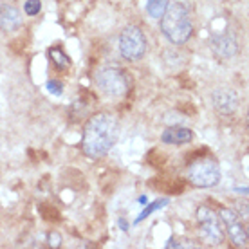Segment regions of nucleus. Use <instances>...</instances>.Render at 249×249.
I'll return each mask as SVG.
<instances>
[{"instance_id": "obj_1", "label": "nucleus", "mask_w": 249, "mask_h": 249, "mask_svg": "<svg viewBox=\"0 0 249 249\" xmlns=\"http://www.w3.org/2000/svg\"><path fill=\"white\" fill-rule=\"evenodd\" d=\"M116 137H118V119L108 112L94 114L85 124L81 146L89 157L100 159L112 148Z\"/></svg>"}, {"instance_id": "obj_2", "label": "nucleus", "mask_w": 249, "mask_h": 249, "mask_svg": "<svg viewBox=\"0 0 249 249\" xmlns=\"http://www.w3.org/2000/svg\"><path fill=\"white\" fill-rule=\"evenodd\" d=\"M161 31L175 45H182L190 40L193 27L184 4L168 2V6L161 17Z\"/></svg>"}, {"instance_id": "obj_3", "label": "nucleus", "mask_w": 249, "mask_h": 249, "mask_svg": "<svg viewBox=\"0 0 249 249\" xmlns=\"http://www.w3.org/2000/svg\"><path fill=\"white\" fill-rule=\"evenodd\" d=\"M188 179L197 188L217 186L220 181V166L212 157H202L188 166Z\"/></svg>"}, {"instance_id": "obj_4", "label": "nucleus", "mask_w": 249, "mask_h": 249, "mask_svg": "<svg viewBox=\"0 0 249 249\" xmlns=\"http://www.w3.org/2000/svg\"><path fill=\"white\" fill-rule=\"evenodd\" d=\"M96 83L103 94L119 98L128 92V78L119 67H103L96 72Z\"/></svg>"}, {"instance_id": "obj_5", "label": "nucleus", "mask_w": 249, "mask_h": 249, "mask_svg": "<svg viewBox=\"0 0 249 249\" xmlns=\"http://www.w3.org/2000/svg\"><path fill=\"white\" fill-rule=\"evenodd\" d=\"M119 51H121V56L130 62L143 58L146 51V38L137 25H126L123 29L119 36Z\"/></svg>"}, {"instance_id": "obj_6", "label": "nucleus", "mask_w": 249, "mask_h": 249, "mask_svg": "<svg viewBox=\"0 0 249 249\" xmlns=\"http://www.w3.org/2000/svg\"><path fill=\"white\" fill-rule=\"evenodd\" d=\"M197 217H199L202 235H204L208 242L215 244V246L224 242V231L220 228V220H218V217L215 215L213 210L202 206V208L197 210Z\"/></svg>"}, {"instance_id": "obj_7", "label": "nucleus", "mask_w": 249, "mask_h": 249, "mask_svg": "<svg viewBox=\"0 0 249 249\" xmlns=\"http://www.w3.org/2000/svg\"><path fill=\"white\" fill-rule=\"evenodd\" d=\"M220 218H222V222H224L226 230H228V235H230V238L233 240V244H235L237 248H246V246H248V231L240 224V220H238V217L235 215V212L224 208V210H220Z\"/></svg>"}, {"instance_id": "obj_8", "label": "nucleus", "mask_w": 249, "mask_h": 249, "mask_svg": "<svg viewBox=\"0 0 249 249\" xmlns=\"http://www.w3.org/2000/svg\"><path fill=\"white\" fill-rule=\"evenodd\" d=\"M213 107L217 108L222 116H230L237 110L238 96L231 89H218L213 92Z\"/></svg>"}, {"instance_id": "obj_9", "label": "nucleus", "mask_w": 249, "mask_h": 249, "mask_svg": "<svg viewBox=\"0 0 249 249\" xmlns=\"http://www.w3.org/2000/svg\"><path fill=\"white\" fill-rule=\"evenodd\" d=\"M22 25V17L17 11V7L13 6H0V29L6 33L17 31Z\"/></svg>"}, {"instance_id": "obj_10", "label": "nucleus", "mask_w": 249, "mask_h": 249, "mask_svg": "<svg viewBox=\"0 0 249 249\" xmlns=\"http://www.w3.org/2000/svg\"><path fill=\"white\" fill-rule=\"evenodd\" d=\"M192 130L186 126H170L162 132V143L166 144H186L192 141Z\"/></svg>"}, {"instance_id": "obj_11", "label": "nucleus", "mask_w": 249, "mask_h": 249, "mask_svg": "<svg viewBox=\"0 0 249 249\" xmlns=\"http://www.w3.org/2000/svg\"><path fill=\"white\" fill-rule=\"evenodd\" d=\"M212 45H213V49H215V53L222 58H233L238 51L235 38L230 36V35H220V36H215L213 38Z\"/></svg>"}, {"instance_id": "obj_12", "label": "nucleus", "mask_w": 249, "mask_h": 249, "mask_svg": "<svg viewBox=\"0 0 249 249\" xmlns=\"http://www.w3.org/2000/svg\"><path fill=\"white\" fill-rule=\"evenodd\" d=\"M166 6H168V0H148L146 11H148V15L152 18H161Z\"/></svg>"}, {"instance_id": "obj_13", "label": "nucleus", "mask_w": 249, "mask_h": 249, "mask_svg": "<svg viewBox=\"0 0 249 249\" xmlns=\"http://www.w3.org/2000/svg\"><path fill=\"white\" fill-rule=\"evenodd\" d=\"M166 204H168V200H166V199H162V200H159V202H154V204H150L148 208H146V210H144V212L141 213L139 217H137L136 224H139L141 220H144V218L148 217L150 213H154V212H156V210H159V208H162V206H166Z\"/></svg>"}, {"instance_id": "obj_14", "label": "nucleus", "mask_w": 249, "mask_h": 249, "mask_svg": "<svg viewBox=\"0 0 249 249\" xmlns=\"http://www.w3.org/2000/svg\"><path fill=\"white\" fill-rule=\"evenodd\" d=\"M51 56H53V62L56 63L58 67L65 69L69 65V58L65 56V54H63L60 49H53V51H51Z\"/></svg>"}, {"instance_id": "obj_15", "label": "nucleus", "mask_w": 249, "mask_h": 249, "mask_svg": "<svg viewBox=\"0 0 249 249\" xmlns=\"http://www.w3.org/2000/svg\"><path fill=\"white\" fill-rule=\"evenodd\" d=\"M40 7H42L40 0H27V2L24 4V11L27 13L29 17H35V15L40 13Z\"/></svg>"}, {"instance_id": "obj_16", "label": "nucleus", "mask_w": 249, "mask_h": 249, "mask_svg": "<svg viewBox=\"0 0 249 249\" xmlns=\"http://www.w3.org/2000/svg\"><path fill=\"white\" fill-rule=\"evenodd\" d=\"M47 90H49L51 94H56V96H60V94L63 92V87L60 81H47Z\"/></svg>"}, {"instance_id": "obj_17", "label": "nucleus", "mask_w": 249, "mask_h": 249, "mask_svg": "<svg viewBox=\"0 0 249 249\" xmlns=\"http://www.w3.org/2000/svg\"><path fill=\"white\" fill-rule=\"evenodd\" d=\"M60 242H62L60 235H56V233H51V235H49V244H51V246H53V248H58V246H60Z\"/></svg>"}]
</instances>
